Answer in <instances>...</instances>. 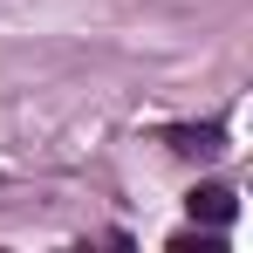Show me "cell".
<instances>
[{"label": "cell", "instance_id": "6da1fadb", "mask_svg": "<svg viewBox=\"0 0 253 253\" xmlns=\"http://www.w3.org/2000/svg\"><path fill=\"white\" fill-rule=\"evenodd\" d=\"M171 151H185V158H219V151H226V130L219 124H178L171 130Z\"/></svg>", "mask_w": 253, "mask_h": 253}, {"label": "cell", "instance_id": "7a4b0ae2", "mask_svg": "<svg viewBox=\"0 0 253 253\" xmlns=\"http://www.w3.org/2000/svg\"><path fill=\"white\" fill-rule=\"evenodd\" d=\"M233 192H226V185H199V192H192V219H206V226H233Z\"/></svg>", "mask_w": 253, "mask_h": 253}]
</instances>
